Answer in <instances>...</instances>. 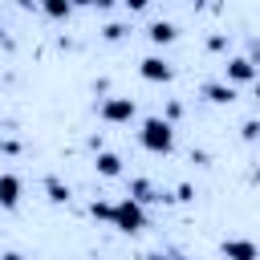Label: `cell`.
I'll list each match as a JSON object with an SVG mask.
<instances>
[{
	"label": "cell",
	"mask_w": 260,
	"mask_h": 260,
	"mask_svg": "<svg viewBox=\"0 0 260 260\" xmlns=\"http://www.w3.org/2000/svg\"><path fill=\"white\" fill-rule=\"evenodd\" d=\"M138 142H142L150 154H171V150H175V126H171L167 118H142Z\"/></svg>",
	"instance_id": "1"
},
{
	"label": "cell",
	"mask_w": 260,
	"mask_h": 260,
	"mask_svg": "<svg viewBox=\"0 0 260 260\" xmlns=\"http://www.w3.org/2000/svg\"><path fill=\"white\" fill-rule=\"evenodd\" d=\"M110 223H114L118 232H126V236H138V232L146 228V207H142V203H134V199L126 195V199H118V203H114V219H110Z\"/></svg>",
	"instance_id": "2"
},
{
	"label": "cell",
	"mask_w": 260,
	"mask_h": 260,
	"mask_svg": "<svg viewBox=\"0 0 260 260\" xmlns=\"http://www.w3.org/2000/svg\"><path fill=\"white\" fill-rule=\"evenodd\" d=\"M138 77H142V81H154V85H167V81L175 77V65H171L167 57L150 53V57H142V61H138Z\"/></svg>",
	"instance_id": "3"
},
{
	"label": "cell",
	"mask_w": 260,
	"mask_h": 260,
	"mask_svg": "<svg viewBox=\"0 0 260 260\" xmlns=\"http://www.w3.org/2000/svg\"><path fill=\"white\" fill-rule=\"evenodd\" d=\"M98 114H102V122L122 126V122H130V118L138 114V106H134V98H106V102L98 106Z\"/></svg>",
	"instance_id": "4"
},
{
	"label": "cell",
	"mask_w": 260,
	"mask_h": 260,
	"mask_svg": "<svg viewBox=\"0 0 260 260\" xmlns=\"http://www.w3.org/2000/svg\"><path fill=\"white\" fill-rule=\"evenodd\" d=\"M223 81H228V85H248V81L256 85V81H260L256 61H252V57H232V61L223 65Z\"/></svg>",
	"instance_id": "5"
},
{
	"label": "cell",
	"mask_w": 260,
	"mask_h": 260,
	"mask_svg": "<svg viewBox=\"0 0 260 260\" xmlns=\"http://www.w3.org/2000/svg\"><path fill=\"white\" fill-rule=\"evenodd\" d=\"M20 195H24V183H20V175L4 171V175H0V207H4V211H12V207L20 203Z\"/></svg>",
	"instance_id": "6"
},
{
	"label": "cell",
	"mask_w": 260,
	"mask_h": 260,
	"mask_svg": "<svg viewBox=\"0 0 260 260\" xmlns=\"http://www.w3.org/2000/svg\"><path fill=\"white\" fill-rule=\"evenodd\" d=\"M211 106H232L236 102V85H228V81H203V89H199Z\"/></svg>",
	"instance_id": "7"
},
{
	"label": "cell",
	"mask_w": 260,
	"mask_h": 260,
	"mask_svg": "<svg viewBox=\"0 0 260 260\" xmlns=\"http://www.w3.org/2000/svg\"><path fill=\"white\" fill-rule=\"evenodd\" d=\"M223 260H260V248L252 240H223Z\"/></svg>",
	"instance_id": "8"
},
{
	"label": "cell",
	"mask_w": 260,
	"mask_h": 260,
	"mask_svg": "<svg viewBox=\"0 0 260 260\" xmlns=\"http://www.w3.org/2000/svg\"><path fill=\"white\" fill-rule=\"evenodd\" d=\"M93 167H98L102 179H118V175H122V154H114V150H98Z\"/></svg>",
	"instance_id": "9"
},
{
	"label": "cell",
	"mask_w": 260,
	"mask_h": 260,
	"mask_svg": "<svg viewBox=\"0 0 260 260\" xmlns=\"http://www.w3.org/2000/svg\"><path fill=\"white\" fill-rule=\"evenodd\" d=\"M146 37H150L154 45H171V41L179 37V28H175L171 20H150V24H146Z\"/></svg>",
	"instance_id": "10"
},
{
	"label": "cell",
	"mask_w": 260,
	"mask_h": 260,
	"mask_svg": "<svg viewBox=\"0 0 260 260\" xmlns=\"http://www.w3.org/2000/svg\"><path fill=\"white\" fill-rule=\"evenodd\" d=\"M45 199H49V203H69V187H65L57 175H49V179H45Z\"/></svg>",
	"instance_id": "11"
},
{
	"label": "cell",
	"mask_w": 260,
	"mask_h": 260,
	"mask_svg": "<svg viewBox=\"0 0 260 260\" xmlns=\"http://www.w3.org/2000/svg\"><path fill=\"white\" fill-rule=\"evenodd\" d=\"M130 199L146 207V203H154V199H162V195H154V187H150L146 179H134V183H130Z\"/></svg>",
	"instance_id": "12"
},
{
	"label": "cell",
	"mask_w": 260,
	"mask_h": 260,
	"mask_svg": "<svg viewBox=\"0 0 260 260\" xmlns=\"http://www.w3.org/2000/svg\"><path fill=\"white\" fill-rule=\"evenodd\" d=\"M41 12H45L49 20H65V16L73 12V4H69V0H45V4H41Z\"/></svg>",
	"instance_id": "13"
},
{
	"label": "cell",
	"mask_w": 260,
	"mask_h": 260,
	"mask_svg": "<svg viewBox=\"0 0 260 260\" xmlns=\"http://www.w3.org/2000/svg\"><path fill=\"white\" fill-rule=\"evenodd\" d=\"M89 215L110 223V219H114V203H106V199H93V203H89Z\"/></svg>",
	"instance_id": "14"
},
{
	"label": "cell",
	"mask_w": 260,
	"mask_h": 260,
	"mask_svg": "<svg viewBox=\"0 0 260 260\" xmlns=\"http://www.w3.org/2000/svg\"><path fill=\"white\" fill-rule=\"evenodd\" d=\"M240 138H244V142H256V138H260V122H256V118H248V122L240 126Z\"/></svg>",
	"instance_id": "15"
},
{
	"label": "cell",
	"mask_w": 260,
	"mask_h": 260,
	"mask_svg": "<svg viewBox=\"0 0 260 260\" xmlns=\"http://www.w3.org/2000/svg\"><path fill=\"white\" fill-rule=\"evenodd\" d=\"M102 37H106V41H122V37H126V24H106Z\"/></svg>",
	"instance_id": "16"
},
{
	"label": "cell",
	"mask_w": 260,
	"mask_h": 260,
	"mask_svg": "<svg viewBox=\"0 0 260 260\" xmlns=\"http://www.w3.org/2000/svg\"><path fill=\"white\" fill-rule=\"evenodd\" d=\"M223 45H228V37H223V32H215V37H207V49H211V53H219Z\"/></svg>",
	"instance_id": "17"
},
{
	"label": "cell",
	"mask_w": 260,
	"mask_h": 260,
	"mask_svg": "<svg viewBox=\"0 0 260 260\" xmlns=\"http://www.w3.org/2000/svg\"><path fill=\"white\" fill-rule=\"evenodd\" d=\"M179 114H183V106H179V102H171V106H167V122H175Z\"/></svg>",
	"instance_id": "18"
},
{
	"label": "cell",
	"mask_w": 260,
	"mask_h": 260,
	"mask_svg": "<svg viewBox=\"0 0 260 260\" xmlns=\"http://www.w3.org/2000/svg\"><path fill=\"white\" fill-rule=\"evenodd\" d=\"M0 260H24V256H20V252H4Z\"/></svg>",
	"instance_id": "19"
},
{
	"label": "cell",
	"mask_w": 260,
	"mask_h": 260,
	"mask_svg": "<svg viewBox=\"0 0 260 260\" xmlns=\"http://www.w3.org/2000/svg\"><path fill=\"white\" fill-rule=\"evenodd\" d=\"M256 106H260V81H256Z\"/></svg>",
	"instance_id": "20"
}]
</instances>
